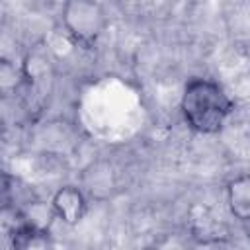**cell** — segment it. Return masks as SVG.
<instances>
[{
  "instance_id": "277c9868",
  "label": "cell",
  "mask_w": 250,
  "mask_h": 250,
  "mask_svg": "<svg viewBox=\"0 0 250 250\" xmlns=\"http://www.w3.org/2000/svg\"><path fill=\"white\" fill-rule=\"evenodd\" d=\"M227 205L234 219L250 221V174L236 176L227 186Z\"/></svg>"
},
{
  "instance_id": "3957f363",
  "label": "cell",
  "mask_w": 250,
  "mask_h": 250,
  "mask_svg": "<svg viewBox=\"0 0 250 250\" xmlns=\"http://www.w3.org/2000/svg\"><path fill=\"white\" fill-rule=\"evenodd\" d=\"M51 205L57 219L66 225H78L86 213V195L76 186H62L55 191Z\"/></svg>"
},
{
  "instance_id": "6da1fadb",
  "label": "cell",
  "mask_w": 250,
  "mask_h": 250,
  "mask_svg": "<svg viewBox=\"0 0 250 250\" xmlns=\"http://www.w3.org/2000/svg\"><path fill=\"white\" fill-rule=\"evenodd\" d=\"M182 115L188 127L201 135H215L223 129L234 104L223 86L209 78H191L182 94Z\"/></svg>"
},
{
  "instance_id": "7a4b0ae2",
  "label": "cell",
  "mask_w": 250,
  "mask_h": 250,
  "mask_svg": "<svg viewBox=\"0 0 250 250\" xmlns=\"http://www.w3.org/2000/svg\"><path fill=\"white\" fill-rule=\"evenodd\" d=\"M62 25L74 43L92 45L104 33L107 16L96 0H66L62 6Z\"/></svg>"
}]
</instances>
